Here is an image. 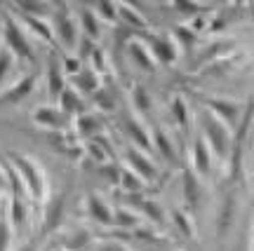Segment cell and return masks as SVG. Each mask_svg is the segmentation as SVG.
Instances as JSON below:
<instances>
[{"instance_id":"cell-1","label":"cell","mask_w":254,"mask_h":251,"mask_svg":"<svg viewBox=\"0 0 254 251\" xmlns=\"http://www.w3.org/2000/svg\"><path fill=\"white\" fill-rule=\"evenodd\" d=\"M5 160H7V164L19 176L28 198L36 200V202H45L47 179H45V171L40 169V164L33 157H28V155H24L19 151H5Z\"/></svg>"},{"instance_id":"cell-2","label":"cell","mask_w":254,"mask_h":251,"mask_svg":"<svg viewBox=\"0 0 254 251\" xmlns=\"http://www.w3.org/2000/svg\"><path fill=\"white\" fill-rule=\"evenodd\" d=\"M0 38H2V45L14 54L17 61L38 63V54H36V47H33V40H31L26 28L19 24V19L12 14V9H9V12H2V17H0Z\"/></svg>"},{"instance_id":"cell-3","label":"cell","mask_w":254,"mask_h":251,"mask_svg":"<svg viewBox=\"0 0 254 251\" xmlns=\"http://www.w3.org/2000/svg\"><path fill=\"white\" fill-rule=\"evenodd\" d=\"M198 129L202 141L209 146V151L214 152V157H221L224 162H228L231 155V146H233V134L217 115H212L209 110H200L198 115Z\"/></svg>"},{"instance_id":"cell-4","label":"cell","mask_w":254,"mask_h":251,"mask_svg":"<svg viewBox=\"0 0 254 251\" xmlns=\"http://www.w3.org/2000/svg\"><path fill=\"white\" fill-rule=\"evenodd\" d=\"M50 24H52V33H55L57 45L62 47V50L75 52L78 40H80V26H78L75 12L71 7H66V5H52Z\"/></svg>"},{"instance_id":"cell-5","label":"cell","mask_w":254,"mask_h":251,"mask_svg":"<svg viewBox=\"0 0 254 251\" xmlns=\"http://www.w3.org/2000/svg\"><path fill=\"white\" fill-rule=\"evenodd\" d=\"M238 209H240V200H238V193H236V186L226 188V193L221 195L219 200V206H217V240L224 242L233 225L238 221Z\"/></svg>"},{"instance_id":"cell-6","label":"cell","mask_w":254,"mask_h":251,"mask_svg":"<svg viewBox=\"0 0 254 251\" xmlns=\"http://www.w3.org/2000/svg\"><path fill=\"white\" fill-rule=\"evenodd\" d=\"M179 193H182V206L190 216H195V211L202 206V200H205V183H202V179H198L189 167L182 169Z\"/></svg>"},{"instance_id":"cell-7","label":"cell","mask_w":254,"mask_h":251,"mask_svg":"<svg viewBox=\"0 0 254 251\" xmlns=\"http://www.w3.org/2000/svg\"><path fill=\"white\" fill-rule=\"evenodd\" d=\"M123 167L132 169L136 176H141L146 183H153V181L158 179V167H155L151 152L141 151V148H136V146H127L125 151H123Z\"/></svg>"},{"instance_id":"cell-8","label":"cell","mask_w":254,"mask_h":251,"mask_svg":"<svg viewBox=\"0 0 254 251\" xmlns=\"http://www.w3.org/2000/svg\"><path fill=\"white\" fill-rule=\"evenodd\" d=\"M151 54H153V59L158 66H172L177 59H179V52H182V47L177 45V40L172 36H165V33H148L144 38Z\"/></svg>"},{"instance_id":"cell-9","label":"cell","mask_w":254,"mask_h":251,"mask_svg":"<svg viewBox=\"0 0 254 251\" xmlns=\"http://www.w3.org/2000/svg\"><path fill=\"white\" fill-rule=\"evenodd\" d=\"M66 193L64 190H55L45 198V206H43V235L55 233L59 230L64 223V216H66Z\"/></svg>"},{"instance_id":"cell-10","label":"cell","mask_w":254,"mask_h":251,"mask_svg":"<svg viewBox=\"0 0 254 251\" xmlns=\"http://www.w3.org/2000/svg\"><path fill=\"white\" fill-rule=\"evenodd\" d=\"M189 160H190V167L189 169L198 176V179H209L212 176V167H214V152L209 151V146L202 141V136H195L190 141V148H189Z\"/></svg>"},{"instance_id":"cell-11","label":"cell","mask_w":254,"mask_h":251,"mask_svg":"<svg viewBox=\"0 0 254 251\" xmlns=\"http://www.w3.org/2000/svg\"><path fill=\"white\" fill-rule=\"evenodd\" d=\"M202 108L209 110L212 115H217L228 129H236L238 122H240V117H243V110L245 108L236 103V101L231 99H219V97H205L202 99Z\"/></svg>"},{"instance_id":"cell-12","label":"cell","mask_w":254,"mask_h":251,"mask_svg":"<svg viewBox=\"0 0 254 251\" xmlns=\"http://www.w3.org/2000/svg\"><path fill=\"white\" fill-rule=\"evenodd\" d=\"M38 85V75H21L19 80L9 82L5 90H0V106H9V103H21L24 99H28Z\"/></svg>"},{"instance_id":"cell-13","label":"cell","mask_w":254,"mask_h":251,"mask_svg":"<svg viewBox=\"0 0 254 251\" xmlns=\"http://www.w3.org/2000/svg\"><path fill=\"white\" fill-rule=\"evenodd\" d=\"M31 117H33V122H36L40 129L52 132V134L64 132V129L68 127V122H71V117H66L57 106H47V103L38 106L36 110H33V115H31Z\"/></svg>"},{"instance_id":"cell-14","label":"cell","mask_w":254,"mask_h":251,"mask_svg":"<svg viewBox=\"0 0 254 251\" xmlns=\"http://www.w3.org/2000/svg\"><path fill=\"white\" fill-rule=\"evenodd\" d=\"M113 209L111 202L99 193H90L85 198V211L90 216V221L94 225H106V228H113Z\"/></svg>"},{"instance_id":"cell-15","label":"cell","mask_w":254,"mask_h":251,"mask_svg":"<svg viewBox=\"0 0 254 251\" xmlns=\"http://www.w3.org/2000/svg\"><path fill=\"white\" fill-rule=\"evenodd\" d=\"M123 129H125V134L129 136V141L132 146L136 148H141L146 152H153V146H151V129L144 125V120L136 115H127L123 120Z\"/></svg>"},{"instance_id":"cell-16","label":"cell","mask_w":254,"mask_h":251,"mask_svg":"<svg viewBox=\"0 0 254 251\" xmlns=\"http://www.w3.org/2000/svg\"><path fill=\"white\" fill-rule=\"evenodd\" d=\"M151 146H153V152H158L165 162H170V164H177V162H179L177 146H174L172 136L167 134L163 127H153V129H151Z\"/></svg>"},{"instance_id":"cell-17","label":"cell","mask_w":254,"mask_h":251,"mask_svg":"<svg viewBox=\"0 0 254 251\" xmlns=\"http://www.w3.org/2000/svg\"><path fill=\"white\" fill-rule=\"evenodd\" d=\"M127 54H129V59L134 61L136 68H141V71L151 73L158 68V63H155L153 54L146 45V40H139V38H132L129 43H127Z\"/></svg>"},{"instance_id":"cell-18","label":"cell","mask_w":254,"mask_h":251,"mask_svg":"<svg viewBox=\"0 0 254 251\" xmlns=\"http://www.w3.org/2000/svg\"><path fill=\"white\" fill-rule=\"evenodd\" d=\"M68 87H73L82 97H94L101 90V78L92 68H82L78 75L68 78Z\"/></svg>"},{"instance_id":"cell-19","label":"cell","mask_w":254,"mask_h":251,"mask_svg":"<svg viewBox=\"0 0 254 251\" xmlns=\"http://www.w3.org/2000/svg\"><path fill=\"white\" fill-rule=\"evenodd\" d=\"M129 103H132L134 115L141 117V120H144L146 115H151V113H153V99H151L148 90H146L141 82H134V85L129 87Z\"/></svg>"},{"instance_id":"cell-20","label":"cell","mask_w":254,"mask_h":251,"mask_svg":"<svg viewBox=\"0 0 254 251\" xmlns=\"http://www.w3.org/2000/svg\"><path fill=\"white\" fill-rule=\"evenodd\" d=\"M57 108H59L66 117H78L80 113H85V99H82V94H78L73 87H66V90L57 97Z\"/></svg>"},{"instance_id":"cell-21","label":"cell","mask_w":254,"mask_h":251,"mask_svg":"<svg viewBox=\"0 0 254 251\" xmlns=\"http://www.w3.org/2000/svg\"><path fill=\"white\" fill-rule=\"evenodd\" d=\"M71 125H73V132H75V134L94 139V136H99L104 122H101L99 113H87V110H85V113H80L78 117H73Z\"/></svg>"},{"instance_id":"cell-22","label":"cell","mask_w":254,"mask_h":251,"mask_svg":"<svg viewBox=\"0 0 254 251\" xmlns=\"http://www.w3.org/2000/svg\"><path fill=\"white\" fill-rule=\"evenodd\" d=\"M132 209H136V211L141 214V218H144V221H148V223H153V225H160L165 221L163 204H160L158 200H153V198H146V195L136 198V202H134V206H132Z\"/></svg>"},{"instance_id":"cell-23","label":"cell","mask_w":254,"mask_h":251,"mask_svg":"<svg viewBox=\"0 0 254 251\" xmlns=\"http://www.w3.org/2000/svg\"><path fill=\"white\" fill-rule=\"evenodd\" d=\"M75 17H78V26H80V33L82 36L92 38L94 43L101 38V24L99 17L94 14V9L92 7H78V12H75Z\"/></svg>"},{"instance_id":"cell-24","label":"cell","mask_w":254,"mask_h":251,"mask_svg":"<svg viewBox=\"0 0 254 251\" xmlns=\"http://www.w3.org/2000/svg\"><path fill=\"white\" fill-rule=\"evenodd\" d=\"M120 190H125V195H136V198H141L146 190V183L141 176H136L132 169H127V167H120L118 169V183H116Z\"/></svg>"},{"instance_id":"cell-25","label":"cell","mask_w":254,"mask_h":251,"mask_svg":"<svg viewBox=\"0 0 254 251\" xmlns=\"http://www.w3.org/2000/svg\"><path fill=\"white\" fill-rule=\"evenodd\" d=\"M45 80H47V90L52 97H59L66 87H68V78H66V73L62 68V59L59 61H50V66L45 68Z\"/></svg>"},{"instance_id":"cell-26","label":"cell","mask_w":254,"mask_h":251,"mask_svg":"<svg viewBox=\"0 0 254 251\" xmlns=\"http://www.w3.org/2000/svg\"><path fill=\"white\" fill-rule=\"evenodd\" d=\"M139 225H144L141 214L132 206H116L113 209V228L118 230H136Z\"/></svg>"},{"instance_id":"cell-27","label":"cell","mask_w":254,"mask_h":251,"mask_svg":"<svg viewBox=\"0 0 254 251\" xmlns=\"http://www.w3.org/2000/svg\"><path fill=\"white\" fill-rule=\"evenodd\" d=\"M170 221H172L174 230L182 235V237H186V240L195 237V221H193V216L184 206H174L172 211H170Z\"/></svg>"},{"instance_id":"cell-28","label":"cell","mask_w":254,"mask_h":251,"mask_svg":"<svg viewBox=\"0 0 254 251\" xmlns=\"http://www.w3.org/2000/svg\"><path fill=\"white\" fill-rule=\"evenodd\" d=\"M118 17L123 19V24H127V26H134V28L148 26L144 12H139V9H136L134 5H129V2H118Z\"/></svg>"},{"instance_id":"cell-29","label":"cell","mask_w":254,"mask_h":251,"mask_svg":"<svg viewBox=\"0 0 254 251\" xmlns=\"http://www.w3.org/2000/svg\"><path fill=\"white\" fill-rule=\"evenodd\" d=\"M170 113H172L177 127H182V129H189L190 127V110H189V103H186L184 97H172V101H170Z\"/></svg>"},{"instance_id":"cell-30","label":"cell","mask_w":254,"mask_h":251,"mask_svg":"<svg viewBox=\"0 0 254 251\" xmlns=\"http://www.w3.org/2000/svg\"><path fill=\"white\" fill-rule=\"evenodd\" d=\"M12 240H14V228L9 223L7 206L0 204V251L12 249Z\"/></svg>"},{"instance_id":"cell-31","label":"cell","mask_w":254,"mask_h":251,"mask_svg":"<svg viewBox=\"0 0 254 251\" xmlns=\"http://www.w3.org/2000/svg\"><path fill=\"white\" fill-rule=\"evenodd\" d=\"M14 61H17L14 54L9 52L5 45H0V90L7 87V78L14 71Z\"/></svg>"},{"instance_id":"cell-32","label":"cell","mask_w":254,"mask_h":251,"mask_svg":"<svg viewBox=\"0 0 254 251\" xmlns=\"http://www.w3.org/2000/svg\"><path fill=\"white\" fill-rule=\"evenodd\" d=\"M94 14L99 17L101 24H118L120 17H118V2H97L94 5Z\"/></svg>"},{"instance_id":"cell-33","label":"cell","mask_w":254,"mask_h":251,"mask_svg":"<svg viewBox=\"0 0 254 251\" xmlns=\"http://www.w3.org/2000/svg\"><path fill=\"white\" fill-rule=\"evenodd\" d=\"M172 38L177 40L179 47H190L195 40H198V33L190 28V24H179V26H174Z\"/></svg>"},{"instance_id":"cell-34","label":"cell","mask_w":254,"mask_h":251,"mask_svg":"<svg viewBox=\"0 0 254 251\" xmlns=\"http://www.w3.org/2000/svg\"><path fill=\"white\" fill-rule=\"evenodd\" d=\"M87 61H90V68L97 73V75L106 73V68H109V61H106V52H104L99 45H97V50L92 52V56L87 59Z\"/></svg>"},{"instance_id":"cell-35","label":"cell","mask_w":254,"mask_h":251,"mask_svg":"<svg viewBox=\"0 0 254 251\" xmlns=\"http://www.w3.org/2000/svg\"><path fill=\"white\" fill-rule=\"evenodd\" d=\"M62 68H64V73H66V78H73V75H78V73L85 68V63L75 56V54H64V59H62Z\"/></svg>"},{"instance_id":"cell-36","label":"cell","mask_w":254,"mask_h":251,"mask_svg":"<svg viewBox=\"0 0 254 251\" xmlns=\"http://www.w3.org/2000/svg\"><path fill=\"white\" fill-rule=\"evenodd\" d=\"M92 251H129L123 242H118V240H106V242H99L92 247Z\"/></svg>"},{"instance_id":"cell-37","label":"cell","mask_w":254,"mask_h":251,"mask_svg":"<svg viewBox=\"0 0 254 251\" xmlns=\"http://www.w3.org/2000/svg\"><path fill=\"white\" fill-rule=\"evenodd\" d=\"M174 7L179 9L182 14H200L202 7L200 5H193V2H174Z\"/></svg>"},{"instance_id":"cell-38","label":"cell","mask_w":254,"mask_h":251,"mask_svg":"<svg viewBox=\"0 0 254 251\" xmlns=\"http://www.w3.org/2000/svg\"><path fill=\"white\" fill-rule=\"evenodd\" d=\"M7 188H9V186H7V174H5V169L0 167V195H2Z\"/></svg>"},{"instance_id":"cell-39","label":"cell","mask_w":254,"mask_h":251,"mask_svg":"<svg viewBox=\"0 0 254 251\" xmlns=\"http://www.w3.org/2000/svg\"><path fill=\"white\" fill-rule=\"evenodd\" d=\"M250 251H254V235H252V244H250Z\"/></svg>"},{"instance_id":"cell-40","label":"cell","mask_w":254,"mask_h":251,"mask_svg":"<svg viewBox=\"0 0 254 251\" xmlns=\"http://www.w3.org/2000/svg\"><path fill=\"white\" fill-rule=\"evenodd\" d=\"M0 45H2V38H0Z\"/></svg>"}]
</instances>
